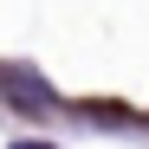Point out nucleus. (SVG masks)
Listing matches in <instances>:
<instances>
[{
  "instance_id": "nucleus-1",
  "label": "nucleus",
  "mask_w": 149,
  "mask_h": 149,
  "mask_svg": "<svg viewBox=\"0 0 149 149\" xmlns=\"http://www.w3.org/2000/svg\"><path fill=\"white\" fill-rule=\"evenodd\" d=\"M33 149H39V143H33Z\"/></svg>"
}]
</instances>
